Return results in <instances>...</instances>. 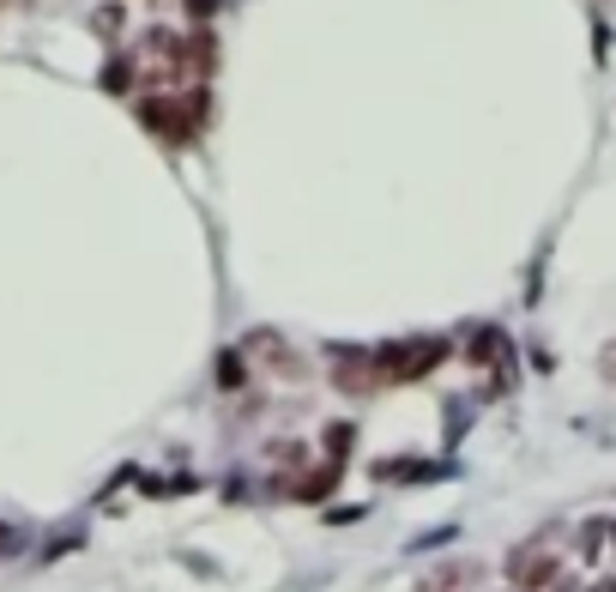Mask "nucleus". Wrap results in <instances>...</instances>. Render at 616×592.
Wrapping results in <instances>:
<instances>
[{"mask_svg": "<svg viewBox=\"0 0 616 592\" xmlns=\"http://www.w3.org/2000/svg\"><path fill=\"white\" fill-rule=\"evenodd\" d=\"M139 121H146V134H158L163 146H188V139L200 134V121H205V97H139Z\"/></svg>", "mask_w": 616, "mask_h": 592, "instance_id": "f257e3e1", "label": "nucleus"}, {"mask_svg": "<svg viewBox=\"0 0 616 592\" xmlns=\"http://www.w3.org/2000/svg\"><path fill=\"white\" fill-rule=\"evenodd\" d=\"M442 357H447L442 339H400V345H381L375 363H381V376H387V388H393V381H423L429 369H442Z\"/></svg>", "mask_w": 616, "mask_h": 592, "instance_id": "f03ea898", "label": "nucleus"}, {"mask_svg": "<svg viewBox=\"0 0 616 592\" xmlns=\"http://www.w3.org/2000/svg\"><path fill=\"white\" fill-rule=\"evenodd\" d=\"M332 388H339V393H357V399H369V393L387 388V376H381L375 351H332Z\"/></svg>", "mask_w": 616, "mask_h": 592, "instance_id": "7ed1b4c3", "label": "nucleus"}, {"mask_svg": "<svg viewBox=\"0 0 616 592\" xmlns=\"http://www.w3.org/2000/svg\"><path fill=\"white\" fill-rule=\"evenodd\" d=\"M562 574V557L550 545H525V550H513L508 557V581L520 586V592H538V586H550Z\"/></svg>", "mask_w": 616, "mask_h": 592, "instance_id": "20e7f679", "label": "nucleus"}, {"mask_svg": "<svg viewBox=\"0 0 616 592\" xmlns=\"http://www.w3.org/2000/svg\"><path fill=\"white\" fill-rule=\"evenodd\" d=\"M248 351L254 357H266V369H273V376H285V381H302L308 376V363H302V357H297V345H290V339H278V332H248Z\"/></svg>", "mask_w": 616, "mask_h": 592, "instance_id": "39448f33", "label": "nucleus"}, {"mask_svg": "<svg viewBox=\"0 0 616 592\" xmlns=\"http://www.w3.org/2000/svg\"><path fill=\"white\" fill-rule=\"evenodd\" d=\"M484 581V562L478 557H454V562H442V569H429L417 581V592H471Z\"/></svg>", "mask_w": 616, "mask_h": 592, "instance_id": "423d86ee", "label": "nucleus"}, {"mask_svg": "<svg viewBox=\"0 0 616 592\" xmlns=\"http://www.w3.org/2000/svg\"><path fill=\"white\" fill-rule=\"evenodd\" d=\"M242 381H248V363H242V351H224V357H217V388L236 393Z\"/></svg>", "mask_w": 616, "mask_h": 592, "instance_id": "0eeeda50", "label": "nucleus"}, {"mask_svg": "<svg viewBox=\"0 0 616 592\" xmlns=\"http://www.w3.org/2000/svg\"><path fill=\"white\" fill-rule=\"evenodd\" d=\"M273 466H278V472H297V466H302V442H278V447H273Z\"/></svg>", "mask_w": 616, "mask_h": 592, "instance_id": "6e6552de", "label": "nucleus"}, {"mask_svg": "<svg viewBox=\"0 0 616 592\" xmlns=\"http://www.w3.org/2000/svg\"><path fill=\"white\" fill-rule=\"evenodd\" d=\"M598 376H605L610 388H616V345H605V351H598Z\"/></svg>", "mask_w": 616, "mask_h": 592, "instance_id": "1a4fd4ad", "label": "nucleus"}, {"mask_svg": "<svg viewBox=\"0 0 616 592\" xmlns=\"http://www.w3.org/2000/svg\"><path fill=\"white\" fill-rule=\"evenodd\" d=\"M97 31H103V36H115V31H121V12L103 7V12H97Z\"/></svg>", "mask_w": 616, "mask_h": 592, "instance_id": "9d476101", "label": "nucleus"}, {"mask_svg": "<svg viewBox=\"0 0 616 592\" xmlns=\"http://www.w3.org/2000/svg\"><path fill=\"white\" fill-rule=\"evenodd\" d=\"M593 592H616V586H593Z\"/></svg>", "mask_w": 616, "mask_h": 592, "instance_id": "9b49d317", "label": "nucleus"}, {"mask_svg": "<svg viewBox=\"0 0 616 592\" xmlns=\"http://www.w3.org/2000/svg\"><path fill=\"white\" fill-rule=\"evenodd\" d=\"M0 545H7V526H0Z\"/></svg>", "mask_w": 616, "mask_h": 592, "instance_id": "f8f14e48", "label": "nucleus"}, {"mask_svg": "<svg viewBox=\"0 0 616 592\" xmlns=\"http://www.w3.org/2000/svg\"><path fill=\"white\" fill-rule=\"evenodd\" d=\"M7 7H12V0H0V12H7Z\"/></svg>", "mask_w": 616, "mask_h": 592, "instance_id": "ddd939ff", "label": "nucleus"}]
</instances>
